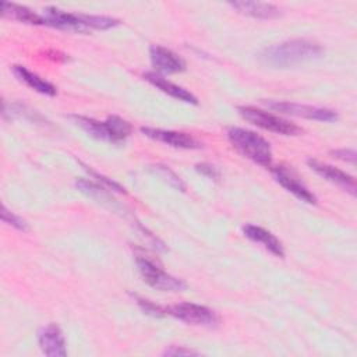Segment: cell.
Masks as SVG:
<instances>
[{
    "mask_svg": "<svg viewBox=\"0 0 357 357\" xmlns=\"http://www.w3.org/2000/svg\"><path fill=\"white\" fill-rule=\"evenodd\" d=\"M321 45L307 39H291L262 50L261 61L272 68H290L321 57Z\"/></svg>",
    "mask_w": 357,
    "mask_h": 357,
    "instance_id": "6da1fadb",
    "label": "cell"
},
{
    "mask_svg": "<svg viewBox=\"0 0 357 357\" xmlns=\"http://www.w3.org/2000/svg\"><path fill=\"white\" fill-rule=\"evenodd\" d=\"M227 138L233 148L243 156H245L257 165L271 167L272 149L271 144L264 137L241 127H231L227 131Z\"/></svg>",
    "mask_w": 357,
    "mask_h": 357,
    "instance_id": "7a4b0ae2",
    "label": "cell"
},
{
    "mask_svg": "<svg viewBox=\"0 0 357 357\" xmlns=\"http://www.w3.org/2000/svg\"><path fill=\"white\" fill-rule=\"evenodd\" d=\"M70 119H73L77 126L88 132V135L113 144L124 142L131 132V124L119 116H109L105 121H98L95 119L78 114H73Z\"/></svg>",
    "mask_w": 357,
    "mask_h": 357,
    "instance_id": "3957f363",
    "label": "cell"
},
{
    "mask_svg": "<svg viewBox=\"0 0 357 357\" xmlns=\"http://www.w3.org/2000/svg\"><path fill=\"white\" fill-rule=\"evenodd\" d=\"M238 113L244 120L266 131H272L280 135H297L301 132V128L294 123H290L262 109H257L252 106H240Z\"/></svg>",
    "mask_w": 357,
    "mask_h": 357,
    "instance_id": "277c9868",
    "label": "cell"
},
{
    "mask_svg": "<svg viewBox=\"0 0 357 357\" xmlns=\"http://www.w3.org/2000/svg\"><path fill=\"white\" fill-rule=\"evenodd\" d=\"M137 266L139 269L141 276L144 280L162 291H181L185 289V283L167 272H165L162 268H159L156 264H153L146 257L138 255L137 257Z\"/></svg>",
    "mask_w": 357,
    "mask_h": 357,
    "instance_id": "5b68a950",
    "label": "cell"
},
{
    "mask_svg": "<svg viewBox=\"0 0 357 357\" xmlns=\"http://www.w3.org/2000/svg\"><path fill=\"white\" fill-rule=\"evenodd\" d=\"M166 315H172L185 324L215 328L219 324V317L215 311L205 305L194 303H180L166 308Z\"/></svg>",
    "mask_w": 357,
    "mask_h": 357,
    "instance_id": "8992f818",
    "label": "cell"
},
{
    "mask_svg": "<svg viewBox=\"0 0 357 357\" xmlns=\"http://www.w3.org/2000/svg\"><path fill=\"white\" fill-rule=\"evenodd\" d=\"M265 105L269 109H273L276 112L296 116V117H303L308 120H317V121H335L337 120L336 112L326 109V107H318V106H311V105H300L294 102H283V100H268Z\"/></svg>",
    "mask_w": 357,
    "mask_h": 357,
    "instance_id": "52a82bcc",
    "label": "cell"
},
{
    "mask_svg": "<svg viewBox=\"0 0 357 357\" xmlns=\"http://www.w3.org/2000/svg\"><path fill=\"white\" fill-rule=\"evenodd\" d=\"M141 132L152 138L155 141L167 144L173 148L180 149H198L202 146V144L195 139L192 135L181 131H172V130H162V128H151V127H141Z\"/></svg>",
    "mask_w": 357,
    "mask_h": 357,
    "instance_id": "ba28073f",
    "label": "cell"
},
{
    "mask_svg": "<svg viewBox=\"0 0 357 357\" xmlns=\"http://www.w3.org/2000/svg\"><path fill=\"white\" fill-rule=\"evenodd\" d=\"M308 166L311 170H314L318 176H321L322 178H325L326 181L349 191L351 195L356 194V180L353 176L344 173L343 170L328 165V163H322L317 159H308L307 160Z\"/></svg>",
    "mask_w": 357,
    "mask_h": 357,
    "instance_id": "9c48e42d",
    "label": "cell"
},
{
    "mask_svg": "<svg viewBox=\"0 0 357 357\" xmlns=\"http://www.w3.org/2000/svg\"><path fill=\"white\" fill-rule=\"evenodd\" d=\"M272 174L275 177V180L283 187L286 188L289 192H291L296 198H298L300 201L303 202H307V204H315L317 202V198L315 195L298 180V177L291 172L289 170L287 167L284 166H275L272 169Z\"/></svg>",
    "mask_w": 357,
    "mask_h": 357,
    "instance_id": "30bf717a",
    "label": "cell"
},
{
    "mask_svg": "<svg viewBox=\"0 0 357 357\" xmlns=\"http://www.w3.org/2000/svg\"><path fill=\"white\" fill-rule=\"evenodd\" d=\"M38 343H39L43 354H46L49 357L67 356L64 335L56 324H49L39 331Z\"/></svg>",
    "mask_w": 357,
    "mask_h": 357,
    "instance_id": "8fae6325",
    "label": "cell"
},
{
    "mask_svg": "<svg viewBox=\"0 0 357 357\" xmlns=\"http://www.w3.org/2000/svg\"><path fill=\"white\" fill-rule=\"evenodd\" d=\"M149 56L152 66L160 73L177 74L185 70V61L167 47L153 45L149 49Z\"/></svg>",
    "mask_w": 357,
    "mask_h": 357,
    "instance_id": "7c38bea8",
    "label": "cell"
},
{
    "mask_svg": "<svg viewBox=\"0 0 357 357\" xmlns=\"http://www.w3.org/2000/svg\"><path fill=\"white\" fill-rule=\"evenodd\" d=\"M43 17H45L47 26L67 29V31H75V32H88L89 31L85 26L84 21L81 20L79 14H71V13L63 11L56 7H47L43 13Z\"/></svg>",
    "mask_w": 357,
    "mask_h": 357,
    "instance_id": "4fadbf2b",
    "label": "cell"
},
{
    "mask_svg": "<svg viewBox=\"0 0 357 357\" xmlns=\"http://www.w3.org/2000/svg\"><path fill=\"white\" fill-rule=\"evenodd\" d=\"M243 233L251 241L262 244L273 255L280 257V258L284 257V248H283L282 241L275 234L268 231L266 229H264L261 226H255V225H245L243 227Z\"/></svg>",
    "mask_w": 357,
    "mask_h": 357,
    "instance_id": "5bb4252c",
    "label": "cell"
},
{
    "mask_svg": "<svg viewBox=\"0 0 357 357\" xmlns=\"http://www.w3.org/2000/svg\"><path fill=\"white\" fill-rule=\"evenodd\" d=\"M144 78L152 84L153 86H156L158 89H160L163 93H167L169 96L174 98V99H178L181 102H185V103H191V105H197L198 100L197 98L187 89H184L183 86H178L173 82H170L169 79L163 78L162 75L156 74V73H152V71H148L144 74Z\"/></svg>",
    "mask_w": 357,
    "mask_h": 357,
    "instance_id": "9a60e30c",
    "label": "cell"
},
{
    "mask_svg": "<svg viewBox=\"0 0 357 357\" xmlns=\"http://www.w3.org/2000/svg\"><path fill=\"white\" fill-rule=\"evenodd\" d=\"M229 6L237 10L240 14H244L252 18H259V20H272L280 15L279 7L271 3L240 0V1H231L229 3Z\"/></svg>",
    "mask_w": 357,
    "mask_h": 357,
    "instance_id": "2e32d148",
    "label": "cell"
},
{
    "mask_svg": "<svg viewBox=\"0 0 357 357\" xmlns=\"http://www.w3.org/2000/svg\"><path fill=\"white\" fill-rule=\"evenodd\" d=\"M1 15L4 18H10V20H15L24 24H31V25H46L45 17L29 10L25 6H20L15 3H7L3 1L1 3Z\"/></svg>",
    "mask_w": 357,
    "mask_h": 357,
    "instance_id": "e0dca14e",
    "label": "cell"
},
{
    "mask_svg": "<svg viewBox=\"0 0 357 357\" xmlns=\"http://www.w3.org/2000/svg\"><path fill=\"white\" fill-rule=\"evenodd\" d=\"M13 73L14 75L24 82L25 85H28L31 89L42 93V95H47V96H54L57 93L56 86L53 84H50L49 81L43 79L42 77H39L38 74L29 71L26 67L24 66H14L13 67Z\"/></svg>",
    "mask_w": 357,
    "mask_h": 357,
    "instance_id": "ac0fdd59",
    "label": "cell"
},
{
    "mask_svg": "<svg viewBox=\"0 0 357 357\" xmlns=\"http://www.w3.org/2000/svg\"><path fill=\"white\" fill-rule=\"evenodd\" d=\"M81 20L84 21L85 26L88 29H109L120 24L119 20L112 18V17H105V15H86V14H79Z\"/></svg>",
    "mask_w": 357,
    "mask_h": 357,
    "instance_id": "d6986e66",
    "label": "cell"
},
{
    "mask_svg": "<svg viewBox=\"0 0 357 357\" xmlns=\"http://www.w3.org/2000/svg\"><path fill=\"white\" fill-rule=\"evenodd\" d=\"M156 169L155 170H158V173L163 177V178H166V181L172 185V187H174V188H177V190H180V191H184L185 190V184L181 181V178L174 173V172H172L169 167H166V166H162V165H158V166H155Z\"/></svg>",
    "mask_w": 357,
    "mask_h": 357,
    "instance_id": "ffe728a7",
    "label": "cell"
},
{
    "mask_svg": "<svg viewBox=\"0 0 357 357\" xmlns=\"http://www.w3.org/2000/svg\"><path fill=\"white\" fill-rule=\"evenodd\" d=\"M1 220H3L4 223H7V225L13 226V227L17 229V230H21V231H25V230L28 229L26 222H25L22 218H20V216H17L15 213H13L11 211H8L4 205L1 206Z\"/></svg>",
    "mask_w": 357,
    "mask_h": 357,
    "instance_id": "44dd1931",
    "label": "cell"
},
{
    "mask_svg": "<svg viewBox=\"0 0 357 357\" xmlns=\"http://www.w3.org/2000/svg\"><path fill=\"white\" fill-rule=\"evenodd\" d=\"M137 303L139 304V307L146 312L151 314L153 317H165L166 315V308L153 304L149 300H144V298H137Z\"/></svg>",
    "mask_w": 357,
    "mask_h": 357,
    "instance_id": "7402d4cb",
    "label": "cell"
},
{
    "mask_svg": "<svg viewBox=\"0 0 357 357\" xmlns=\"http://www.w3.org/2000/svg\"><path fill=\"white\" fill-rule=\"evenodd\" d=\"M195 169H197V172H199L201 174H204V176H206V177H209V178H213V180H218L219 176H220L219 170H218L213 165H211V163H198V165L195 166Z\"/></svg>",
    "mask_w": 357,
    "mask_h": 357,
    "instance_id": "603a6c76",
    "label": "cell"
},
{
    "mask_svg": "<svg viewBox=\"0 0 357 357\" xmlns=\"http://www.w3.org/2000/svg\"><path fill=\"white\" fill-rule=\"evenodd\" d=\"M331 153L333 155V158L344 160V162L354 163V160H356V152L353 149H344V148L343 149H335Z\"/></svg>",
    "mask_w": 357,
    "mask_h": 357,
    "instance_id": "cb8c5ba5",
    "label": "cell"
},
{
    "mask_svg": "<svg viewBox=\"0 0 357 357\" xmlns=\"http://www.w3.org/2000/svg\"><path fill=\"white\" fill-rule=\"evenodd\" d=\"M165 356H191V354H198V351L192 349H187L184 346H170L169 349L165 350Z\"/></svg>",
    "mask_w": 357,
    "mask_h": 357,
    "instance_id": "d4e9b609",
    "label": "cell"
}]
</instances>
